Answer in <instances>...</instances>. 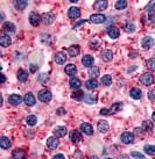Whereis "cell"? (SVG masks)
<instances>
[{
  "mask_svg": "<svg viewBox=\"0 0 155 159\" xmlns=\"http://www.w3.org/2000/svg\"><path fill=\"white\" fill-rule=\"evenodd\" d=\"M120 109H121V103L120 102H117V103H114V105H113L111 108H108V109H106V108L102 109V111H100V114H102V115H111V114H114V113H117V111H120Z\"/></svg>",
  "mask_w": 155,
  "mask_h": 159,
  "instance_id": "obj_1",
  "label": "cell"
},
{
  "mask_svg": "<svg viewBox=\"0 0 155 159\" xmlns=\"http://www.w3.org/2000/svg\"><path fill=\"white\" fill-rule=\"evenodd\" d=\"M38 97H39V100L42 102H49L51 100V93L50 91L48 90H41L39 92V94H38Z\"/></svg>",
  "mask_w": 155,
  "mask_h": 159,
  "instance_id": "obj_2",
  "label": "cell"
},
{
  "mask_svg": "<svg viewBox=\"0 0 155 159\" xmlns=\"http://www.w3.org/2000/svg\"><path fill=\"white\" fill-rule=\"evenodd\" d=\"M140 82H142L145 86H149V85H152V84L154 82V77H153V74H150V73H144L140 77Z\"/></svg>",
  "mask_w": 155,
  "mask_h": 159,
  "instance_id": "obj_3",
  "label": "cell"
},
{
  "mask_svg": "<svg viewBox=\"0 0 155 159\" xmlns=\"http://www.w3.org/2000/svg\"><path fill=\"white\" fill-rule=\"evenodd\" d=\"M29 22L33 24L34 27H38V26L42 22V18H41L38 13L32 12V13H30V15H29Z\"/></svg>",
  "mask_w": 155,
  "mask_h": 159,
  "instance_id": "obj_4",
  "label": "cell"
},
{
  "mask_svg": "<svg viewBox=\"0 0 155 159\" xmlns=\"http://www.w3.org/2000/svg\"><path fill=\"white\" fill-rule=\"evenodd\" d=\"M90 21H91L92 23H103V22H105L106 21V16L104 14H92L90 16Z\"/></svg>",
  "mask_w": 155,
  "mask_h": 159,
  "instance_id": "obj_5",
  "label": "cell"
},
{
  "mask_svg": "<svg viewBox=\"0 0 155 159\" xmlns=\"http://www.w3.org/2000/svg\"><path fill=\"white\" fill-rule=\"evenodd\" d=\"M153 45H154V40H153V37H150V36H146L141 41V47L144 49H150Z\"/></svg>",
  "mask_w": 155,
  "mask_h": 159,
  "instance_id": "obj_6",
  "label": "cell"
},
{
  "mask_svg": "<svg viewBox=\"0 0 155 159\" xmlns=\"http://www.w3.org/2000/svg\"><path fill=\"white\" fill-rule=\"evenodd\" d=\"M121 142L125 144H132L134 142V135L132 132H124L121 135Z\"/></svg>",
  "mask_w": 155,
  "mask_h": 159,
  "instance_id": "obj_7",
  "label": "cell"
},
{
  "mask_svg": "<svg viewBox=\"0 0 155 159\" xmlns=\"http://www.w3.org/2000/svg\"><path fill=\"white\" fill-rule=\"evenodd\" d=\"M24 103H26L27 106L32 107V106H34V105H35V102H36V99H35V97L33 95V93L28 92V93L24 95Z\"/></svg>",
  "mask_w": 155,
  "mask_h": 159,
  "instance_id": "obj_8",
  "label": "cell"
},
{
  "mask_svg": "<svg viewBox=\"0 0 155 159\" xmlns=\"http://www.w3.org/2000/svg\"><path fill=\"white\" fill-rule=\"evenodd\" d=\"M58 145H60V140H57V137H49L47 140V146L50 150H55L58 148Z\"/></svg>",
  "mask_w": 155,
  "mask_h": 159,
  "instance_id": "obj_9",
  "label": "cell"
},
{
  "mask_svg": "<svg viewBox=\"0 0 155 159\" xmlns=\"http://www.w3.org/2000/svg\"><path fill=\"white\" fill-rule=\"evenodd\" d=\"M68 16L70 19H77L81 16V10L78 7H70L68 10Z\"/></svg>",
  "mask_w": 155,
  "mask_h": 159,
  "instance_id": "obj_10",
  "label": "cell"
},
{
  "mask_svg": "<svg viewBox=\"0 0 155 159\" xmlns=\"http://www.w3.org/2000/svg\"><path fill=\"white\" fill-rule=\"evenodd\" d=\"M68 134V130L65 127H56L54 129V135L55 137H64V136Z\"/></svg>",
  "mask_w": 155,
  "mask_h": 159,
  "instance_id": "obj_11",
  "label": "cell"
},
{
  "mask_svg": "<svg viewBox=\"0 0 155 159\" xmlns=\"http://www.w3.org/2000/svg\"><path fill=\"white\" fill-rule=\"evenodd\" d=\"M67 55L64 52H56L54 56V61L57 63V64H64L67 61Z\"/></svg>",
  "mask_w": 155,
  "mask_h": 159,
  "instance_id": "obj_12",
  "label": "cell"
},
{
  "mask_svg": "<svg viewBox=\"0 0 155 159\" xmlns=\"http://www.w3.org/2000/svg\"><path fill=\"white\" fill-rule=\"evenodd\" d=\"M107 7V1L106 0H98L93 4V8L96 10H104Z\"/></svg>",
  "mask_w": 155,
  "mask_h": 159,
  "instance_id": "obj_13",
  "label": "cell"
},
{
  "mask_svg": "<svg viewBox=\"0 0 155 159\" xmlns=\"http://www.w3.org/2000/svg\"><path fill=\"white\" fill-rule=\"evenodd\" d=\"M97 128H98V131H100V132H107L108 131V129H110V125H108V123H107V121H99L98 122V125H97Z\"/></svg>",
  "mask_w": 155,
  "mask_h": 159,
  "instance_id": "obj_14",
  "label": "cell"
},
{
  "mask_svg": "<svg viewBox=\"0 0 155 159\" xmlns=\"http://www.w3.org/2000/svg\"><path fill=\"white\" fill-rule=\"evenodd\" d=\"M107 34L111 39H118L119 35H120V31L117 27H108L107 28Z\"/></svg>",
  "mask_w": 155,
  "mask_h": 159,
  "instance_id": "obj_15",
  "label": "cell"
},
{
  "mask_svg": "<svg viewBox=\"0 0 155 159\" xmlns=\"http://www.w3.org/2000/svg\"><path fill=\"white\" fill-rule=\"evenodd\" d=\"M41 18H42V22H43L44 24L53 23L54 20H55V16H54V14H51V13H43Z\"/></svg>",
  "mask_w": 155,
  "mask_h": 159,
  "instance_id": "obj_16",
  "label": "cell"
},
{
  "mask_svg": "<svg viewBox=\"0 0 155 159\" xmlns=\"http://www.w3.org/2000/svg\"><path fill=\"white\" fill-rule=\"evenodd\" d=\"M8 101H10L11 105H13V106H18L21 103L22 101V98L20 97L19 94H12L10 98H8Z\"/></svg>",
  "mask_w": 155,
  "mask_h": 159,
  "instance_id": "obj_17",
  "label": "cell"
},
{
  "mask_svg": "<svg viewBox=\"0 0 155 159\" xmlns=\"http://www.w3.org/2000/svg\"><path fill=\"white\" fill-rule=\"evenodd\" d=\"M2 29H4V31H5L6 34H13L15 33V26L12 22H5L4 26H2Z\"/></svg>",
  "mask_w": 155,
  "mask_h": 159,
  "instance_id": "obj_18",
  "label": "cell"
},
{
  "mask_svg": "<svg viewBox=\"0 0 155 159\" xmlns=\"http://www.w3.org/2000/svg\"><path fill=\"white\" fill-rule=\"evenodd\" d=\"M68 52H69V56H71V57H76L78 53L81 52V48H79V45H77V44H73V45H71V47H69Z\"/></svg>",
  "mask_w": 155,
  "mask_h": 159,
  "instance_id": "obj_19",
  "label": "cell"
},
{
  "mask_svg": "<svg viewBox=\"0 0 155 159\" xmlns=\"http://www.w3.org/2000/svg\"><path fill=\"white\" fill-rule=\"evenodd\" d=\"M81 131H83L85 135H92L93 134V128L89 123H82L81 124Z\"/></svg>",
  "mask_w": 155,
  "mask_h": 159,
  "instance_id": "obj_20",
  "label": "cell"
},
{
  "mask_svg": "<svg viewBox=\"0 0 155 159\" xmlns=\"http://www.w3.org/2000/svg\"><path fill=\"white\" fill-rule=\"evenodd\" d=\"M70 140H73V143H79L82 140V135L81 132L77 130H73L70 132Z\"/></svg>",
  "mask_w": 155,
  "mask_h": 159,
  "instance_id": "obj_21",
  "label": "cell"
},
{
  "mask_svg": "<svg viewBox=\"0 0 155 159\" xmlns=\"http://www.w3.org/2000/svg\"><path fill=\"white\" fill-rule=\"evenodd\" d=\"M100 57L104 62H111L112 59H113V52H112L111 50H104L100 55Z\"/></svg>",
  "mask_w": 155,
  "mask_h": 159,
  "instance_id": "obj_22",
  "label": "cell"
},
{
  "mask_svg": "<svg viewBox=\"0 0 155 159\" xmlns=\"http://www.w3.org/2000/svg\"><path fill=\"white\" fill-rule=\"evenodd\" d=\"M69 84H70V87H71L73 90H79V87L82 86V82H81V80H79L78 78H76V77L71 78V79H70V82H69Z\"/></svg>",
  "mask_w": 155,
  "mask_h": 159,
  "instance_id": "obj_23",
  "label": "cell"
},
{
  "mask_svg": "<svg viewBox=\"0 0 155 159\" xmlns=\"http://www.w3.org/2000/svg\"><path fill=\"white\" fill-rule=\"evenodd\" d=\"M64 71L65 73L68 74V76H75L76 73H77V68H76V65H73V64H68L65 69H64Z\"/></svg>",
  "mask_w": 155,
  "mask_h": 159,
  "instance_id": "obj_24",
  "label": "cell"
},
{
  "mask_svg": "<svg viewBox=\"0 0 155 159\" xmlns=\"http://www.w3.org/2000/svg\"><path fill=\"white\" fill-rule=\"evenodd\" d=\"M93 62H95V59H93V57H92L91 55H85L82 58V63L84 66H92Z\"/></svg>",
  "mask_w": 155,
  "mask_h": 159,
  "instance_id": "obj_25",
  "label": "cell"
},
{
  "mask_svg": "<svg viewBox=\"0 0 155 159\" xmlns=\"http://www.w3.org/2000/svg\"><path fill=\"white\" fill-rule=\"evenodd\" d=\"M83 100L86 103H89V105H95L97 102V97L95 94H85Z\"/></svg>",
  "mask_w": 155,
  "mask_h": 159,
  "instance_id": "obj_26",
  "label": "cell"
},
{
  "mask_svg": "<svg viewBox=\"0 0 155 159\" xmlns=\"http://www.w3.org/2000/svg\"><path fill=\"white\" fill-rule=\"evenodd\" d=\"M18 79H19V82H24L28 80V72L26 71V70H19L18 71Z\"/></svg>",
  "mask_w": 155,
  "mask_h": 159,
  "instance_id": "obj_27",
  "label": "cell"
},
{
  "mask_svg": "<svg viewBox=\"0 0 155 159\" xmlns=\"http://www.w3.org/2000/svg\"><path fill=\"white\" fill-rule=\"evenodd\" d=\"M130 95H131L133 99L139 100V99H141V97H142V92H141V90H139V88H132L131 92H130Z\"/></svg>",
  "mask_w": 155,
  "mask_h": 159,
  "instance_id": "obj_28",
  "label": "cell"
},
{
  "mask_svg": "<svg viewBox=\"0 0 155 159\" xmlns=\"http://www.w3.org/2000/svg\"><path fill=\"white\" fill-rule=\"evenodd\" d=\"M85 87L87 90H96L98 87V82L96 79H89L86 82H85Z\"/></svg>",
  "mask_w": 155,
  "mask_h": 159,
  "instance_id": "obj_29",
  "label": "cell"
},
{
  "mask_svg": "<svg viewBox=\"0 0 155 159\" xmlns=\"http://www.w3.org/2000/svg\"><path fill=\"white\" fill-rule=\"evenodd\" d=\"M15 8L18 10H24L27 6H28V1H26V0H18V1H15Z\"/></svg>",
  "mask_w": 155,
  "mask_h": 159,
  "instance_id": "obj_30",
  "label": "cell"
},
{
  "mask_svg": "<svg viewBox=\"0 0 155 159\" xmlns=\"http://www.w3.org/2000/svg\"><path fill=\"white\" fill-rule=\"evenodd\" d=\"M12 157H13V159H24V150H21V149H15V150H13Z\"/></svg>",
  "mask_w": 155,
  "mask_h": 159,
  "instance_id": "obj_31",
  "label": "cell"
},
{
  "mask_svg": "<svg viewBox=\"0 0 155 159\" xmlns=\"http://www.w3.org/2000/svg\"><path fill=\"white\" fill-rule=\"evenodd\" d=\"M11 43H12V41H11L10 36L4 35V36H1V37H0V45H1V47H4V48L10 47Z\"/></svg>",
  "mask_w": 155,
  "mask_h": 159,
  "instance_id": "obj_32",
  "label": "cell"
},
{
  "mask_svg": "<svg viewBox=\"0 0 155 159\" xmlns=\"http://www.w3.org/2000/svg\"><path fill=\"white\" fill-rule=\"evenodd\" d=\"M87 73H89V76H90L92 79H96V78L99 76V69H98L97 66H91V68L89 69Z\"/></svg>",
  "mask_w": 155,
  "mask_h": 159,
  "instance_id": "obj_33",
  "label": "cell"
},
{
  "mask_svg": "<svg viewBox=\"0 0 155 159\" xmlns=\"http://www.w3.org/2000/svg\"><path fill=\"white\" fill-rule=\"evenodd\" d=\"M12 143H11L10 138H7V137H1V140H0V146L2 148V149H10Z\"/></svg>",
  "mask_w": 155,
  "mask_h": 159,
  "instance_id": "obj_34",
  "label": "cell"
},
{
  "mask_svg": "<svg viewBox=\"0 0 155 159\" xmlns=\"http://www.w3.org/2000/svg\"><path fill=\"white\" fill-rule=\"evenodd\" d=\"M144 150H145V152L147 154H149V156H155V145H145V148H144Z\"/></svg>",
  "mask_w": 155,
  "mask_h": 159,
  "instance_id": "obj_35",
  "label": "cell"
},
{
  "mask_svg": "<svg viewBox=\"0 0 155 159\" xmlns=\"http://www.w3.org/2000/svg\"><path fill=\"white\" fill-rule=\"evenodd\" d=\"M124 29H125V31H127V33H133L135 30V24L133 23V22H126L125 26H124Z\"/></svg>",
  "mask_w": 155,
  "mask_h": 159,
  "instance_id": "obj_36",
  "label": "cell"
},
{
  "mask_svg": "<svg viewBox=\"0 0 155 159\" xmlns=\"http://www.w3.org/2000/svg\"><path fill=\"white\" fill-rule=\"evenodd\" d=\"M100 82H102L103 85H105V86H110V85L112 84V77H111V76H108V74H106V76H103Z\"/></svg>",
  "mask_w": 155,
  "mask_h": 159,
  "instance_id": "obj_37",
  "label": "cell"
},
{
  "mask_svg": "<svg viewBox=\"0 0 155 159\" xmlns=\"http://www.w3.org/2000/svg\"><path fill=\"white\" fill-rule=\"evenodd\" d=\"M153 122H150V121H144L142 122V129L145 131H150L153 129Z\"/></svg>",
  "mask_w": 155,
  "mask_h": 159,
  "instance_id": "obj_38",
  "label": "cell"
},
{
  "mask_svg": "<svg viewBox=\"0 0 155 159\" xmlns=\"http://www.w3.org/2000/svg\"><path fill=\"white\" fill-rule=\"evenodd\" d=\"M38 122V117L35 115H29L27 119H26V123L28 125H35Z\"/></svg>",
  "mask_w": 155,
  "mask_h": 159,
  "instance_id": "obj_39",
  "label": "cell"
},
{
  "mask_svg": "<svg viewBox=\"0 0 155 159\" xmlns=\"http://www.w3.org/2000/svg\"><path fill=\"white\" fill-rule=\"evenodd\" d=\"M127 7V1L126 0H118L116 2V8L117 10H124Z\"/></svg>",
  "mask_w": 155,
  "mask_h": 159,
  "instance_id": "obj_40",
  "label": "cell"
},
{
  "mask_svg": "<svg viewBox=\"0 0 155 159\" xmlns=\"http://www.w3.org/2000/svg\"><path fill=\"white\" fill-rule=\"evenodd\" d=\"M71 98H73V99H76V100H82V99H84V92H82V91H75L73 93Z\"/></svg>",
  "mask_w": 155,
  "mask_h": 159,
  "instance_id": "obj_41",
  "label": "cell"
},
{
  "mask_svg": "<svg viewBox=\"0 0 155 159\" xmlns=\"http://www.w3.org/2000/svg\"><path fill=\"white\" fill-rule=\"evenodd\" d=\"M146 65H147V68L149 69V70L155 71V58L148 59V61H147V63H146Z\"/></svg>",
  "mask_w": 155,
  "mask_h": 159,
  "instance_id": "obj_42",
  "label": "cell"
},
{
  "mask_svg": "<svg viewBox=\"0 0 155 159\" xmlns=\"http://www.w3.org/2000/svg\"><path fill=\"white\" fill-rule=\"evenodd\" d=\"M131 157H133V158H135V159H145V156L144 154H141L140 152H132L131 153Z\"/></svg>",
  "mask_w": 155,
  "mask_h": 159,
  "instance_id": "obj_43",
  "label": "cell"
},
{
  "mask_svg": "<svg viewBox=\"0 0 155 159\" xmlns=\"http://www.w3.org/2000/svg\"><path fill=\"white\" fill-rule=\"evenodd\" d=\"M146 10H150V12L155 10V1H152V2H149L148 5L146 6Z\"/></svg>",
  "mask_w": 155,
  "mask_h": 159,
  "instance_id": "obj_44",
  "label": "cell"
},
{
  "mask_svg": "<svg viewBox=\"0 0 155 159\" xmlns=\"http://www.w3.org/2000/svg\"><path fill=\"white\" fill-rule=\"evenodd\" d=\"M41 39H42V42L43 43H50V35H46L43 34L42 36H41Z\"/></svg>",
  "mask_w": 155,
  "mask_h": 159,
  "instance_id": "obj_45",
  "label": "cell"
},
{
  "mask_svg": "<svg viewBox=\"0 0 155 159\" xmlns=\"http://www.w3.org/2000/svg\"><path fill=\"white\" fill-rule=\"evenodd\" d=\"M148 99L152 100V101H155V90H152V91L148 92Z\"/></svg>",
  "mask_w": 155,
  "mask_h": 159,
  "instance_id": "obj_46",
  "label": "cell"
},
{
  "mask_svg": "<svg viewBox=\"0 0 155 159\" xmlns=\"http://www.w3.org/2000/svg\"><path fill=\"white\" fill-rule=\"evenodd\" d=\"M148 19H149L150 22H153V23H155V10H153V12H149V15H148Z\"/></svg>",
  "mask_w": 155,
  "mask_h": 159,
  "instance_id": "obj_47",
  "label": "cell"
},
{
  "mask_svg": "<svg viewBox=\"0 0 155 159\" xmlns=\"http://www.w3.org/2000/svg\"><path fill=\"white\" fill-rule=\"evenodd\" d=\"M38 80H39V82H46V80H48V76H47L46 73H43V74H41V76H40Z\"/></svg>",
  "mask_w": 155,
  "mask_h": 159,
  "instance_id": "obj_48",
  "label": "cell"
},
{
  "mask_svg": "<svg viewBox=\"0 0 155 159\" xmlns=\"http://www.w3.org/2000/svg\"><path fill=\"white\" fill-rule=\"evenodd\" d=\"M39 70V66L38 65H35V64H30V71L32 72H36Z\"/></svg>",
  "mask_w": 155,
  "mask_h": 159,
  "instance_id": "obj_49",
  "label": "cell"
},
{
  "mask_svg": "<svg viewBox=\"0 0 155 159\" xmlns=\"http://www.w3.org/2000/svg\"><path fill=\"white\" fill-rule=\"evenodd\" d=\"M56 113H57V115H64L65 114V109L64 108H58L57 111H56Z\"/></svg>",
  "mask_w": 155,
  "mask_h": 159,
  "instance_id": "obj_50",
  "label": "cell"
},
{
  "mask_svg": "<svg viewBox=\"0 0 155 159\" xmlns=\"http://www.w3.org/2000/svg\"><path fill=\"white\" fill-rule=\"evenodd\" d=\"M53 159H65V157H64L63 154L58 153V154H56V156H54Z\"/></svg>",
  "mask_w": 155,
  "mask_h": 159,
  "instance_id": "obj_51",
  "label": "cell"
},
{
  "mask_svg": "<svg viewBox=\"0 0 155 159\" xmlns=\"http://www.w3.org/2000/svg\"><path fill=\"white\" fill-rule=\"evenodd\" d=\"M134 131H135L136 135H141V134L144 132V129H142V128H141V129H140V128H135V130H134Z\"/></svg>",
  "mask_w": 155,
  "mask_h": 159,
  "instance_id": "obj_52",
  "label": "cell"
},
{
  "mask_svg": "<svg viewBox=\"0 0 155 159\" xmlns=\"http://www.w3.org/2000/svg\"><path fill=\"white\" fill-rule=\"evenodd\" d=\"M118 159H130V157H128L127 154H121V156H119Z\"/></svg>",
  "mask_w": 155,
  "mask_h": 159,
  "instance_id": "obj_53",
  "label": "cell"
},
{
  "mask_svg": "<svg viewBox=\"0 0 155 159\" xmlns=\"http://www.w3.org/2000/svg\"><path fill=\"white\" fill-rule=\"evenodd\" d=\"M85 22H86V20H84V21H81V22H78L77 24H75V27H73V28H77V27H78V26H79V24L85 23Z\"/></svg>",
  "mask_w": 155,
  "mask_h": 159,
  "instance_id": "obj_54",
  "label": "cell"
},
{
  "mask_svg": "<svg viewBox=\"0 0 155 159\" xmlns=\"http://www.w3.org/2000/svg\"><path fill=\"white\" fill-rule=\"evenodd\" d=\"M5 80H6L5 76H4V74H1V82H5Z\"/></svg>",
  "mask_w": 155,
  "mask_h": 159,
  "instance_id": "obj_55",
  "label": "cell"
},
{
  "mask_svg": "<svg viewBox=\"0 0 155 159\" xmlns=\"http://www.w3.org/2000/svg\"><path fill=\"white\" fill-rule=\"evenodd\" d=\"M90 159H98V157H96V156H93V157H91Z\"/></svg>",
  "mask_w": 155,
  "mask_h": 159,
  "instance_id": "obj_56",
  "label": "cell"
},
{
  "mask_svg": "<svg viewBox=\"0 0 155 159\" xmlns=\"http://www.w3.org/2000/svg\"><path fill=\"white\" fill-rule=\"evenodd\" d=\"M153 121H155V111L153 113Z\"/></svg>",
  "mask_w": 155,
  "mask_h": 159,
  "instance_id": "obj_57",
  "label": "cell"
},
{
  "mask_svg": "<svg viewBox=\"0 0 155 159\" xmlns=\"http://www.w3.org/2000/svg\"><path fill=\"white\" fill-rule=\"evenodd\" d=\"M105 159H112V158H105Z\"/></svg>",
  "mask_w": 155,
  "mask_h": 159,
  "instance_id": "obj_58",
  "label": "cell"
}]
</instances>
